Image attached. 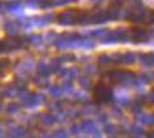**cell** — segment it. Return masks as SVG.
I'll return each instance as SVG.
<instances>
[{
	"instance_id": "cell-1",
	"label": "cell",
	"mask_w": 154,
	"mask_h": 138,
	"mask_svg": "<svg viewBox=\"0 0 154 138\" xmlns=\"http://www.w3.org/2000/svg\"><path fill=\"white\" fill-rule=\"evenodd\" d=\"M78 15L79 14H78L76 9H68V11L62 12L59 15L58 21L60 24H72L74 22L77 21Z\"/></svg>"
},
{
	"instance_id": "cell-2",
	"label": "cell",
	"mask_w": 154,
	"mask_h": 138,
	"mask_svg": "<svg viewBox=\"0 0 154 138\" xmlns=\"http://www.w3.org/2000/svg\"><path fill=\"white\" fill-rule=\"evenodd\" d=\"M146 37H147V33H146L145 30L138 29V30H136L135 31V40H137V41H140V40L146 39Z\"/></svg>"
},
{
	"instance_id": "cell-6",
	"label": "cell",
	"mask_w": 154,
	"mask_h": 138,
	"mask_svg": "<svg viewBox=\"0 0 154 138\" xmlns=\"http://www.w3.org/2000/svg\"><path fill=\"white\" fill-rule=\"evenodd\" d=\"M151 20H152V22H154V13H152V15H151Z\"/></svg>"
},
{
	"instance_id": "cell-3",
	"label": "cell",
	"mask_w": 154,
	"mask_h": 138,
	"mask_svg": "<svg viewBox=\"0 0 154 138\" xmlns=\"http://www.w3.org/2000/svg\"><path fill=\"white\" fill-rule=\"evenodd\" d=\"M141 4V0H127V6L132 8H138Z\"/></svg>"
},
{
	"instance_id": "cell-5",
	"label": "cell",
	"mask_w": 154,
	"mask_h": 138,
	"mask_svg": "<svg viewBox=\"0 0 154 138\" xmlns=\"http://www.w3.org/2000/svg\"><path fill=\"white\" fill-rule=\"evenodd\" d=\"M110 2H112V5L114 7H121L123 5V2H124V0H110Z\"/></svg>"
},
{
	"instance_id": "cell-7",
	"label": "cell",
	"mask_w": 154,
	"mask_h": 138,
	"mask_svg": "<svg viewBox=\"0 0 154 138\" xmlns=\"http://www.w3.org/2000/svg\"><path fill=\"white\" fill-rule=\"evenodd\" d=\"M92 1H94V2H101L103 0H92Z\"/></svg>"
},
{
	"instance_id": "cell-4",
	"label": "cell",
	"mask_w": 154,
	"mask_h": 138,
	"mask_svg": "<svg viewBox=\"0 0 154 138\" xmlns=\"http://www.w3.org/2000/svg\"><path fill=\"white\" fill-rule=\"evenodd\" d=\"M74 0H52V5L53 6H62V5H66V4H69V2H72Z\"/></svg>"
}]
</instances>
